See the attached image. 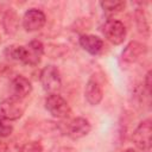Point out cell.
<instances>
[{"mask_svg": "<svg viewBox=\"0 0 152 152\" xmlns=\"http://www.w3.org/2000/svg\"><path fill=\"white\" fill-rule=\"evenodd\" d=\"M44 51H45L44 44L38 39H33L27 45L8 46L5 51V53L11 59L18 61V62L30 65V66H36L42 61Z\"/></svg>", "mask_w": 152, "mask_h": 152, "instance_id": "6da1fadb", "label": "cell"}, {"mask_svg": "<svg viewBox=\"0 0 152 152\" xmlns=\"http://www.w3.org/2000/svg\"><path fill=\"white\" fill-rule=\"evenodd\" d=\"M43 89L49 94H57L62 88V76L57 66L49 64L44 66L39 75Z\"/></svg>", "mask_w": 152, "mask_h": 152, "instance_id": "7a4b0ae2", "label": "cell"}, {"mask_svg": "<svg viewBox=\"0 0 152 152\" xmlns=\"http://www.w3.org/2000/svg\"><path fill=\"white\" fill-rule=\"evenodd\" d=\"M45 104V109L53 116L57 119H68L71 114V108L68 103V101L57 94H49L45 97L44 101Z\"/></svg>", "mask_w": 152, "mask_h": 152, "instance_id": "3957f363", "label": "cell"}, {"mask_svg": "<svg viewBox=\"0 0 152 152\" xmlns=\"http://www.w3.org/2000/svg\"><path fill=\"white\" fill-rule=\"evenodd\" d=\"M102 33L109 43L113 45H120L126 39L127 28L122 21L118 19H108L102 25Z\"/></svg>", "mask_w": 152, "mask_h": 152, "instance_id": "277c9868", "label": "cell"}, {"mask_svg": "<svg viewBox=\"0 0 152 152\" xmlns=\"http://www.w3.org/2000/svg\"><path fill=\"white\" fill-rule=\"evenodd\" d=\"M26 106L27 104L25 100L10 96L0 102V114L8 121H14L24 115L26 110Z\"/></svg>", "mask_w": 152, "mask_h": 152, "instance_id": "5b68a950", "label": "cell"}, {"mask_svg": "<svg viewBox=\"0 0 152 152\" xmlns=\"http://www.w3.org/2000/svg\"><path fill=\"white\" fill-rule=\"evenodd\" d=\"M91 131L90 122L82 116H76L63 125V133L71 139H81Z\"/></svg>", "mask_w": 152, "mask_h": 152, "instance_id": "8992f818", "label": "cell"}, {"mask_svg": "<svg viewBox=\"0 0 152 152\" xmlns=\"http://www.w3.org/2000/svg\"><path fill=\"white\" fill-rule=\"evenodd\" d=\"M151 134H152L151 119H145L133 131L132 140L139 150L148 151L151 147Z\"/></svg>", "mask_w": 152, "mask_h": 152, "instance_id": "52a82bcc", "label": "cell"}, {"mask_svg": "<svg viewBox=\"0 0 152 152\" xmlns=\"http://www.w3.org/2000/svg\"><path fill=\"white\" fill-rule=\"evenodd\" d=\"M46 23V15L42 10L38 8H30L27 10L21 19L23 27L27 32H36L44 27Z\"/></svg>", "mask_w": 152, "mask_h": 152, "instance_id": "ba28073f", "label": "cell"}, {"mask_svg": "<svg viewBox=\"0 0 152 152\" xmlns=\"http://www.w3.org/2000/svg\"><path fill=\"white\" fill-rule=\"evenodd\" d=\"M147 51H148V48L146 44L140 43L138 40H132L122 50L121 59L126 64H132L141 59L147 53Z\"/></svg>", "mask_w": 152, "mask_h": 152, "instance_id": "9c48e42d", "label": "cell"}, {"mask_svg": "<svg viewBox=\"0 0 152 152\" xmlns=\"http://www.w3.org/2000/svg\"><path fill=\"white\" fill-rule=\"evenodd\" d=\"M10 90H11V96L20 100H25L32 91V84L27 77L23 75H17L11 80Z\"/></svg>", "mask_w": 152, "mask_h": 152, "instance_id": "30bf717a", "label": "cell"}, {"mask_svg": "<svg viewBox=\"0 0 152 152\" xmlns=\"http://www.w3.org/2000/svg\"><path fill=\"white\" fill-rule=\"evenodd\" d=\"M78 43L84 51H87L88 53H90L93 56L99 55L103 49L102 38H100L99 36H95V34H87V33L81 34L78 38Z\"/></svg>", "mask_w": 152, "mask_h": 152, "instance_id": "8fae6325", "label": "cell"}, {"mask_svg": "<svg viewBox=\"0 0 152 152\" xmlns=\"http://www.w3.org/2000/svg\"><path fill=\"white\" fill-rule=\"evenodd\" d=\"M84 97H86V101L90 106H97L102 101L103 90L96 80H94V78L88 80L86 88H84Z\"/></svg>", "mask_w": 152, "mask_h": 152, "instance_id": "7c38bea8", "label": "cell"}, {"mask_svg": "<svg viewBox=\"0 0 152 152\" xmlns=\"http://www.w3.org/2000/svg\"><path fill=\"white\" fill-rule=\"evenodd\" d=\"M2 26L7 34L12 36L19 27V17L13 8H7L2 15Z\"/></svg>", "mask_w": 152, "mask_h": 152, "instance_id": "4fadbf2b", "label": "cell"}, {"mask_svg": "<svg viewBox=\"0 0 152 152\" xmlns=\"http://www.w3.org/2000/svg\"><path fill=\"white\" fill-rule=\"evenodd\" d=\"M100 6L102 7V10L109 14H114V13H119L121 11L125 10L126 7V1L122 0H104L100 2Z\"/></svg>", "mask_w": 152, "mask_h": 152, "instance_id": "5bb4252c", "label": "cell"}, {"mask_svg": "<svg viewBox=\"0 0 152 152\" xmlns=\"http://www.w3.org/2000/svg\"><path fill=\"white\" fill-rule=\"evenodd\" d=\"M135 21H137V27H138L139 32L148 36L150 25H148V20L146 19V15H145V12L142 8H138L135 11Z\"/></svg>", "mask_w": 152, "mask_h": 152, "instance_id": "9a60e30c", "label": "cell"}, {"mask_svg": "<svg viewBox=\"0 0 152 152\" xmlns=\"http://www.w3.org/2000/svg\"><path fill=\"white\" fill-rule=\"evenodd\" d=\"M13 133V126L10 124L7 119H5L0 114V137L1 138H7Z\"/></svg>", "mask_w": 152, "mask_h": 152, "instance_id": "2e32d148", "label": "cell"}, {"mask_svg": "<svg viewBox=\"0 0 152 152\" xmlns=\"http://www.w3.org/2000/svg\"><path fill=\"white\" fill-rule=\"evenodd\" d=\"M20 152H44V148L39 141H28L21 146Z\"/></svg>", "mask_w": 152, "mask_h": 152, "instance_id": "e0dca14e", "label": "cell"}, {"mask_svg": "<svg viewBox=\"0 0 152 152\" xmlns=\"http://www.w3.org/2000/svg\"><path fill=\"white\" fill-rule=\"evenodd\" d=\"M144 83H145V87H146L147 93L150 94V93H151V71H150V70L147 71V74H146V76H145Z\"/></svg>", "mask_w": 152, "mask_h": 152, "instance_id": "ac0fdd59", "label": "cell"}, {"mask_svg": "<svg viewBox=\"0 0 152 152\" xmlns=\"http://www.w3.org/2000/svg\"><path fill=\"white\" fill-rule=\"evenodd\" d=\"M56 152H72V150L66 148V147H63V148H59V150H58V151H56Z\"/></svg>", "mask_w": 152, "mask_h": 152, "instance_id": "d6986e66", "label": "cell"}, {"mask_svg": "<svg viewBox=\"0 0 152 152\" xmlns=\"http://www.w3.org/2000/svg\"><path fill=\"white\" fill-rule=\"evenodd\" d=\"M124 152H137L135 150H133V148H127V150H125Z\"/></svg>", "mask_w": 152, "mask_h": 152, "instance_id": "ffe728a7", "label": "cell"}, {"mask_svg": "<svg viewBox=\"0 0 152 152\" xmlns=\"http://www.w3.org/2000/svg\"><path fill=\"white\" fill-rule=\"evenodd\" d=\"M0 43H1V38H0Z\"/></svg>", "mask_w": 152, "mask_h": 152, "instance_id": "44dd1931", "label": "cell"}]
</instances>
